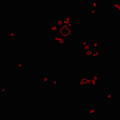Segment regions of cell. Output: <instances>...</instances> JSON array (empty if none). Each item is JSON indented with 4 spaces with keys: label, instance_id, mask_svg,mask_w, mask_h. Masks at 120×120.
<instances>
[{
    "label": "cell",
    "instance_id": "6da1fadb",
    "mask_svg": "<svg viewBox=\"0 0 120 120\" xmlns=\"http://www.w3.org/2000/svg\"><path fill=\"white\" fill-rule=\"evenodd\" d=\"M61 34L63 36L68 35V34H70V29H68V26H65V25H63V26L61 27Z\"/></svg>",
    "mask_w": 120,
    "mask_h": 120
}]
</instances>
